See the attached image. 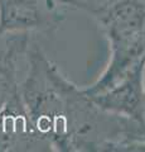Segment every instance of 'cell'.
Returning <instances> with one entry per match:
<instances>
[{"instance_id": "1", "label": "cell", "mask_w": 145, "mask_h": 152, "mask_svg": "<svg viewBox=\"0 0 145 152\" xmlns=\"http://www.w3.org/2000/svg\"><path fill=\"white\" fill-rule=\"evenodd\" d=\"M20 91L32 126L52 152L145 151V122L100 108L33 41Z\"/></svg>"}, {"instance_id": "2", "label": "cell", "mask_w": 145, "mask_h": 152, "mask_svg": "<svg viewBox=\"0 0 145 152\" xmlns=\"http://www.w3.org/2000/svg\"><path fill=\"white\" fill-rule=\"evenodd\" d=\"M30 43L27 33L0 36V152H52L34 131L22 98Z\"/></svg>"}, {"instance_id": "3", "label": "cell", "mask_w": 145, "mask_h": 152, "mask_svg": "<svg viewBox=\"0 0 145 152\" xmlns=\"http://www.w3.org/2000/svg\"><path fill=\"white\" fill-rule=\"evenodd\" d=\"M81 10L99 22L109 41L110 57L95 83L83 88L95 95L111 86L145 56V0H110L104 4L85 1Z\"/></svg>"}, {"instance_id": "4", "label": "cell", "mask_w": 145, "mask_h": 152, "mask_svg": "<svg viewBox=\"0 0 145 152\" xmlns=\"http://www.w3.org/2000/svg\"><path fill=\"white\" fill-rule=\"evenodd\" d=\"M83 0H0V36L48 32L63 19L61 7L82 9Z\"/></svg>"}, {"instance_id": "5", "label": "cell", "mask_w": 145, "mask_h": 152, "mask_svg": "<svg viewBox=\"0 0 145 152\" xmlns=\"http://www.w3.org/2000/svg\"><path fill=\"white\" fill-rule=\"evenodd\" d=\"M88 96L104 110L145 122V56L111 86Z\"/></svg>"}]
</instances>
